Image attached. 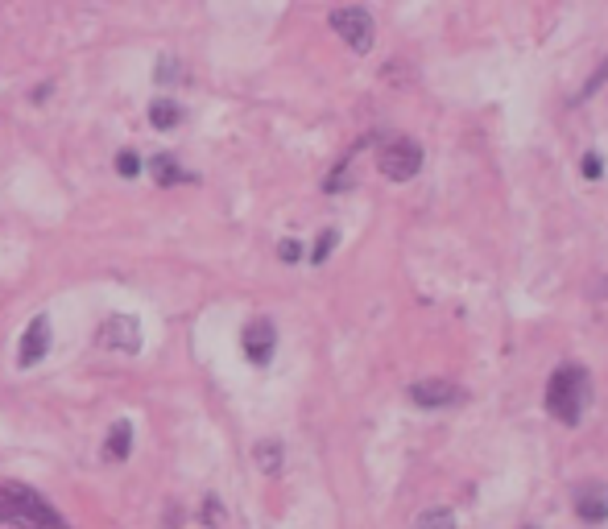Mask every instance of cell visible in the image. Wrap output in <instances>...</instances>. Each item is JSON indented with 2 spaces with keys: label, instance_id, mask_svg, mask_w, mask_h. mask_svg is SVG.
<instances>
[{
  "label": "cell",
  "instance_id": "21",
  "mask_svg": "<svg viewBox=\"0 0 608 529\" xmlns=\"http://www.w3.org/2000/svg\"><path fill=\"white\" fill-rule=\"evenodd\" d=\"M530 529H534V525H530Z\"/></svg>",
  "mask_w": 608,
  "mask_h": 529
},
{
  "label": "cell",
  "instance_id": "20",
  "mask_svg": "<svg viewBox=\"0 0 608 529\" xmlns=\"http://www.w3.org/2000/svg\"><path fill=\"white\" fill-rule=\"evenodd\" d=\"M580 170L588 174V178H600V174H604V170H600V158H596V153H588V158H583Z\"/></svg>",
  "mask_w": 608,
  "mask_h": 529
},
{
  "label": "cell",
  "instance_id": "5",
  "mask_svg": "<svg viewBox=\"0 0 608 529\" xmlns=\"http://www.w3.org/2000/svg\"><path fill=\"white\" fill-rule=\"evenodd\" d=\"M96 343L108 351H137L141 348V323H137L133 314H112V319L99 323Z\"/></svg>",
  "mask_w": 608,
  "mask_h": 529
},
{
  "label": "cell",
  "instance_id": "18",
  "mask_svg": "<svg viewBox=\"0 0 608 529\" xmlns=\"http://www.w3.org/2000/svg\"><path fill=\"white\" fill-rule=\"evenodd\" d=\"M278 257L286 260V265H294V260H303V244H298V240H282L278 244Z\"/></svg>",
  "mask_w": 608,
  "mask_h": 529
},
{
  "label": "cell",
  "instance_id": "7",
  "mask_svg": "<svg viewBox=\"0 0 608 529\" xmlns=\"http://www.w3.org/2000/svg\"><path fill=\"white\" fill-rule=\"evenodd\" d=\"M50 319L46 314H37L34 323L26 327V335H21V348H17V364L21 368H34V364H42L46 360V351H50Z\"/></svg>",
  "mask_w": 608,
  "mask_h": 529
},
{
  "label": "cell",
  "instance_id": "19",
  "mask_svg": "<svg viewBox=\"0 0 608 529\" xmlns=\"http://www.w3.org/2000/svg\"><path fill=\"white\" fill-rule=\"evenodd\" d=\"M604 79H608V63H600V66H596V75H592V79L583 83V91H580V96H575V99H588L592 91H596V87H600V83H604Z\"/></svg>",
  "mask_w": 608,
  "mask_h": 529
},
{
  "label": "cell",
  "instance_id": "2",
  "mask_svg": "<svg viewBox=\"0 0 608 529\" xmlns=\"http://www.w3.org/2000/svg\"><path fill=\"white\" fill-rule=\"evenodd\" d=\"M588 397H592L588 372H583L580 364H563L555 377H551V385H546V410L555 413L559 422L575 426V422L583 418V410H588Z\"/></svg>",
  "mask_w": 608,
  "mask_h": 529
},
{
  "label": "cell",
  "instance_id": "6",
  "mask_svg": "<svg viewBox=\"0 0 608 529\" xmlns=\"http://www.w3.org/2000/svg\"><path fill=\"white\" fill-rule=\"evenodd\" d=\"M241 343H244V356H249L257 368H265L269 360H273V351H278V331H273L269 319H252V323L244 327Z\"/></svg>",
  "mask_w": 608,
  "mask_h": 529
},
{
  "label": "cell",
  "instance_id": "17",
  "mask_svg": "<svg viewBox=\"0 0 608 529\" xmlns=\"http://www.w3.org/2000/svg\"><path fill=\"white\" fill-rule=\"evenodd\" d=\"M141 170H145V166H141V158H137L133 149H120L117 153V174H120V178H137Z\"/></svg>",
  "mask_w": 608,
  "mask_h": 529
},
{
  "label": "cell",
  "instance_id": "1",
  "mask_svg": "<svg viewBox=\"0 0 608 529\" xmlns=\"http://www.w3.org/2000/svg\"><path fill=\"white\" fill-rule=\"evenodd\" d=\"M0 525L5 529H71L67 517L37 488L21 480H0Z\"/></svg>",
  "mask_w": 608,
  "mask_h": 529
},
{
  "label": "cell",
  "instance_id": "14",
  "mask_svg": "<svg viewBox=\"0 0 608 529\" xmlns=\"http://www.w3.org/2000/svg\"><path fill=\"white\" fill-rule=\"evenodd\" d=\"M414 529H456V517H451V509H427L414 521Z\"/></svg>",
  "mask_w": 608,
  "mask_h": 529
},
{
  "label": "cell",
  "instance_id": "10",
  "mask_svg": "<svg viewBox=\"0 0 608 529\" xmlns=\"http://www.w3.org/2000/svg\"><path fill=\"white\" fill-rule=\"evenodd\" d=\"M129 451H133V422L120 418V422H112V431L104 439V459L108 463H125Z\"/></svg>",
  "mask_w": 608,
  "mask_h": 529
},
{
  "label": "cell",
  "instance_id": "3",
  "mask_svg": "<svg viewBox=\"0 0 608 529\" xmlns=\"http://www.w3.org/2000/svg\"><path fill=\"white\" fill-rule=\"evenodd\" d=\"M376 170H381L389 182L418 178V170H422V145L410 141V137H394V141L381 145V153H376Z\"/></svg>",
  "mask_w": 608,
  "mask_h": 529
},
{
  "label": "cell",
  "instance_id": "16",
  "mask_svg": "<svg viewBox=\"0 0 608 529\" xmlns=\"http://www.w3.org/2000/svg\"><path fill=\"white\" fill-rule=\"evenodd\" d=\"M199 517H203L207 529H220V521H224V504H220V496H203V509H199Z\"/></svg>",
  "mask_w": 608,
  "mask_h": 529
},
{
  "label": "cell",
  "instance_id": "12",
  "mask_svg": "<svg viewBox=\"0 0 608 529\" xmlns=\"http://www.w3.org/2000/svg\"><path fill=\"white\" fill-rule=\"evenodd\" d=\"M252 459H257V467L261 472H282V443H257L252 447Z\"/></svg>",
  "mask_w": 608,
  "mask_h": 529
},
{
  "label": "cell",
  "instance_id": "15",
  "mask_svg": "<svg viewBox=\"0 0 608 529\" xmlns=\"http://www.w3.org/2000/svg\"><path fill=\"white\" fill-rule=\"evenodd\" d=\"M335 240H340V232H335V228H323V236H319V240H314V249H311V260H314V265H323V260L331 257V249H335Z\"/></svg>",
  "mask_w": 608,
  "mask_h": 529
},
{
  "label": "cell",
  "instance_id": "11",
  "mask_svg": "<svg viewBox=\"0 0 608 529\" xmlns=\"http://www.w3.org/2000/svg\"><path fill=\"white\" fill-rule=\"evenodd\" d=\"M179 120H182V108L174 104V99H153V104H149V125H153V128L170 133Z\"/></svg>",
  "mask_w": 608,
  "mask_h": 529
},
{
  "label": "cell",
  "instance_id": "9",
  "mask_svg": "<svg viewBox=\"0 0 608 529\" xmlns=\"http://www.w3.org/2000/svg\"><path fill=\"white\" fill-rule=\"evenodd\" d=\"M575 513H580L588 525H600L608 521V488L604 484H588L575 493Z\"/></svg>",
  "mask_w": 608,
  "mask_h": 529
},
{
  "label": "cell",
  "instance_id": "4",
  "mask_svg": "<svg viewBox=\"0 0 608 529\" xmlns=\"http://www.w3.org/2000/svg\"><path fill=\"white\" fill-rule=\"evenodd\" d=\"M331 29L344 37V42L356 50V55H368L373 50V42H376V25H373V17H368V9H335L331 13Z\"/></svg>",
  "mask_w": 608,
  "mask_h": 529
},
{
  "label": "cell",
  "instance_id": "8",
  "mask_svg": "<svg viewBox=\"0 0 608 529\" xmlns=\"http://www.w3.org/2000/svg\"><path fill=\"white\" fill-rule=\"evenodd\" d=\"M410 402L422 410H443V405L464 402V389L448 385V381H418V385H410Z\"/></svg>",
  "mask_w": 608,
  "mask_h": 529
},
{
  "label": "cell",
  "instance_id": "13",
  "mask_svg": "<svg viewBox=\"0 0 608 529\" xmlns=\"http://www.w3.org/2000/svg\"><path fill=\"white\" fill-rule=\"evenodd\" d=\"M153 178L161 182V187H174V182H187V174L179 170V162H174V158H166V153H161V158H153Z\"/></svg>",
  "mask_w": 608,
  "mask_h": 529
}]
</instances>
